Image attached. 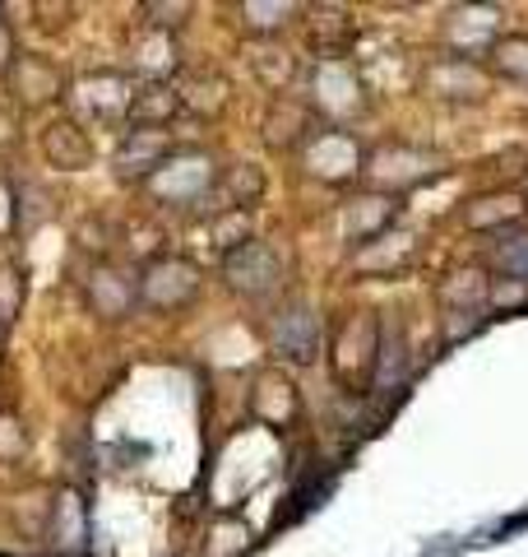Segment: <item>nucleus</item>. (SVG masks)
<instances>
[{"label": "nucleus", "instance_id": "obj_1", "mask_svg": "<svg viewBox=\"0 0 528 557\" xmlns=\"http://www.w3.org/2000/svg\"><path fill=\"white\" fill-rule=\"evenodd\" d=\"M278 344H284L288 358H297V362H311L315 358V325H311V311L306 307H297V311H288V317L278 321Z\"/></svg>", "mask_w": 528, "mask_h": 557}, {"label": "nucleus", "instance_id": "obj_2", "mask_svg": "<svg viewBox=\"0 0 528 557\" xmlns=\"http://www.w3.org/2000/svg\"><path fill=\"white\" fill-rule=\"evenodd\" d=\"M496 260H501V270L510 278H524V284H528V233L505 237L501 247H496Z\"/></svg>", "mask_w": 528, "mask_h": 557}]
</instances>
